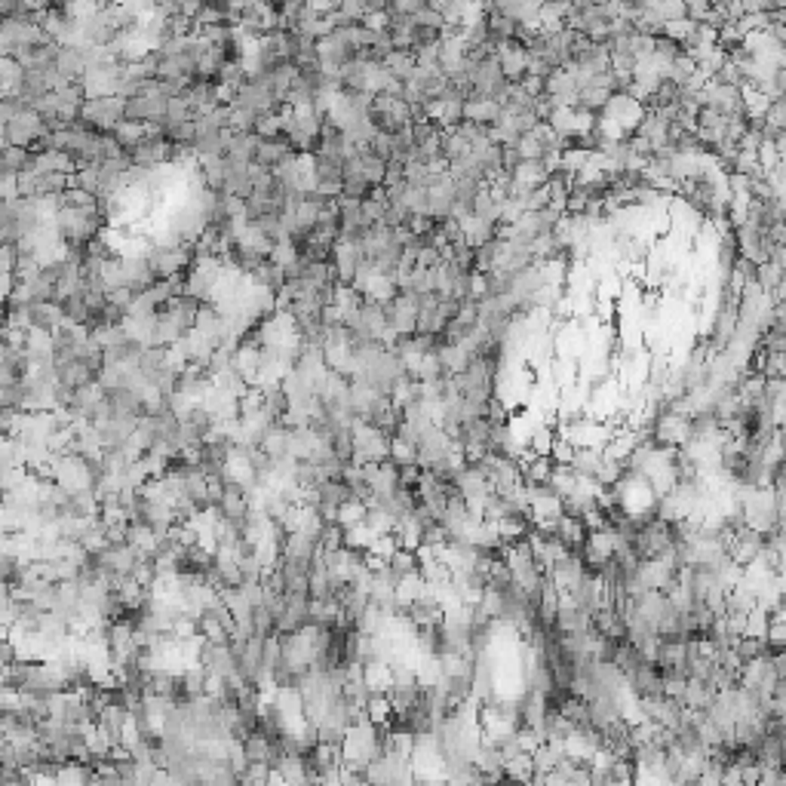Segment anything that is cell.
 I'll return each mask as SVG.
<instances>
[{"mask_svg": "<svg viewBox=\"0 0 786 786\" xmlns=\"http://www.w3.org/2000/svg\"><path fill=\"white\" fill-rule=\"evenodd\" d=\"M243 756H246V765L249 762H274V756H277V747H274V740H270V737H264L261 732H252V734H246L243 737Z\"/></svg>", "mask_w": 786, "mask_h": 786, "instance_id": "obj_7", "label": "cell"}, {"mask_svg": "<svg viewBox=\"0 0 786 786\" xmlns=\"http://www.w3.org/2000/svg\"><path fill=\"white\" fill-rule=\"evenodd\" d=\"M80 127H87L89 132H114L123 123V99L120 95H99V99H87L80 108L78 117Z\"/></svg>", "mask_w": 786, "mask_h": 786, "instance_id": "obj_1", "label": "cell"}, {"mask_svg": "<svg viewBox=\"0 0 786 786\" xmlns=\"http://www.w3.org/2000/svg\"><path fill=\"white\" fill-rule=\"evenodd\" d=\"M602 464V451L600 449H575V458H572V473L577 479H593L596 470H600Z\"/></svg>", "mask_w": 786, "mask_h": 786, "instance_id": "obj_11", "label": "cell"}, {"mask_svg": "<svg viewBox=\"0 0 786 786\" xmlns=\"http://www.w3.org/2000/svg\"><path fill=\"white\" fill-rule=\"evenodd\" d=\"M498 68H501V74H504L507 83H519L528 71V53L510 40V44H504L498 50Z\"/></svg>", "mask_w": 786, "mask_h": 786, "instance_id": "obj_4", "label": "cell"}, {"mask_svg": "<svg viewBox=\"0 0 786 786\" xmlns=\"http://www.w3.org/2000/svg\"><path fill=\"white\" fill-rule=\"evenodd\" d=\"M436 360H440V366H443V372H446V375H461L464 368L470 366V353L464 351L461 344H440Z\"/></svg>", "mask_w": 786, "mask_h": 786, "instance_id": "obj_10", "label": "cell"}, {"mask_svg": "<svg viewBox=\"0 0 786 786\" xmlns=\"http://www.w3.org/2000/svg\"><path fill=\"white\" fill-rule=\"evenodd\" d=\"M44 136H46V127L34 111H25L22 117L4 123V142L12 145V148H31V145Z\"/></svg>", "mask_w": 786, "mask_h": 786, "instance_id": "obj_2", "label": "cell"}, {"mask_svg": "<svg viewBox=\"0 0 786 786\" xmlns=\"http://www.w3.org/2000/svg\"><path fill=\"white\" fill-rule=\"evenodd\" d=\"M451 206H455V187H451V176H446L443 182L427 187V215L434 221L449 219Z\"/></svg>", "mask_w": 786, "mask_h": 786, "instance_id": "obj_5", "label": "cell"}, {"mask_svg": "<svg viewBox=\"0 0 786 786\" xmlns=\"http://www.w3.org/2000/svg\"><path fill=\"white\" fill-rule=\"evenodd\" d=\"M464 120L492 129L501 120V105L495 99H470L464 102Z\"/></svg>", "mask_w": 786, "mask_h": 786, "instance_id": "obj_6", "label": "cell"}, {"mask_svg": "<svg viewBox=\"0 0 786 786\" xmlns=\"http://www.w3.org/2000/svg\"><path fill=\"white\" fill-rule=\"evenodd\" d=\"M387 568H391V575L400 581V577L418 572V556H415L412 550H402V547H396V553L387 559Z\"/></svg>", "mask_w": 786, "mask_h": 786, "instance_id": "obj_14", "label": "cell"}, {"mask_svg": "<svg viewBox=\"0 0 786 786\" xmlns=\"http://www.w3.org/2000/svg\"><path fill=\"white\" fill-rule=\"evenodd\" d=\"M762 120L768 123L771 129H783L786 127V99L781 95V99H771L768 108H765Z\"/></svg>", "mask_w": 786, "mask_h": 786, "instance_id": "obj_17", "label": "cell"}, {"mask_svg": "<svg viewBox=\"0 0 786 786\" xmlns=\"http://www.w3.org/2000/svg\"><path fill=\"white\" fill-rule=\"evenodd\" d=\"M55 786H89L93 781V768L87 762H65L55 768L53 774Z\"/></svg>", "mask_w": 786, "mask_h": 786, "instance_id": "obj_8", "label": "cell"}, {"mask_svg": "<svg viewBox=\"0 0 786 786\" xmlns=\"http://www.w3.org/2000/svg\"><path fill=\"white\" fill-rule=\"evenodd\" d=\"M575 458V446L566 440V436H556L553 446H550V461L553 464H572Z\"/></svg>", "mask_w": 786, "mask_h": 786, "instance_id": "obj_18", "label": "cell"}, {"mask_svg": "<svg viewBox=\"0 0 786 786\" xmlns=\"http://www.w3.org/2000/svg\"><path fill=\"white\" fill-rule=\"evenodd\" d=\"M547 489L553 492L556 498H568L577 489V476L572 473L568 464H553L550 479H547Z\"/></svg>", "mask_w": 786, "mask_h": 786, "instance_id": "obj_12", "label": "cell"}, {"mask_svg": "<svg viewBox=\"0 0 786 786\" xmlns=\"http://www.w3.org/2000/svg\"><path fill=\"white\" fill-rule=\"evenodd\" d=\"M4 749H6V737L0 734V753H4Z\"/></svg>", "mask_w": 786, "mask_h": 786, "instance_id": "obj_19", "label": "cell"}, {"mask_svg": "<svg viewBox=\"0 0 786 786\" xmlns=\"http://www.w3.org/2000/svg\"><path fill=\"white\" fill-rule=\"evenodd\" d=\"M550 176V166L544 160H519V166L513 170V178L525 187H541Z\"/></svg>", "mask_w": 786, "mask_h": 786, "instance_id": "obj_9", "label": "cell"}, {"mask_svg": "<svg viewBox=\"0 0 786 786\" xmlns=\"http://www.w3.org/2000/svg\"><path fill=\"white\" fill-rule=\"evenodd\" d=\"M255 127H259V114L249 108H240V105H228V132H255Z\"/></svg>", "mask_w": 786, "mask_h": 786, "instance_id": "obj_13", "label": "cell"}, {"mask_svg": "<svg viewBox=\"0 0 786 786\" xmlns=\"http://www.w3.org/2000/svg\"><path fill=\"white\" fill-rule=\"evenodd\" d=\"M732 651L737 655L740 664H749V660H759L765 655V639H753V636H740L734 639Z\"/></svg>", "mask_w": 786, "mask_h": 786, "instance_id": "obj_15", "label": "cell"}, {"mask_svg": "<svg viewBox=\"0 0 786 786\" xmlns=\"http://www.w3.org/2000/svg\"><path fill=\"white\" fill-rule=\"evenodd\" d=\"M87 50L89 46H59L55 53V74L68 83H80L87 74Z\"/></svg>", "mask_w": 786, "mask_h": 786, "instance_id": "obj_3", "label": "cell"}, {"mask_svg": "<svg viewBox=\"0 0 786 786\" xmlns=\"http://www.w3.org/2000/svg\"><path fill=\"white\" fill-rule=\"evenodd\" d=\"M366 519V504H360V501H344V504L338 507V517H335V523L341 525V528H353V525H360Z\"/></svg>", "mask_w": 786, "mask_h": 786, "instance_id": "obj_16", "label": "cell"}]
</instances>
